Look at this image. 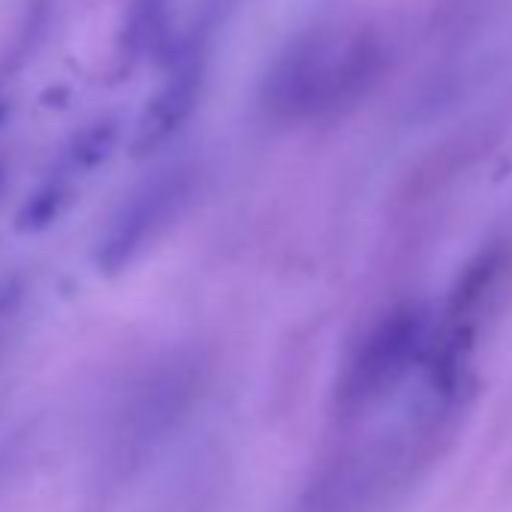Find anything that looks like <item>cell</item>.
<instances>
[{
    "label": "cell",
    "instance_id": "obj_1",
    "mask_svg": "<svg viewBox=\"0 0 512 512\" xmlns=\"http://www.w3.org/2000/svg\"><path fill=\"white\" fill-rule=\"evenodd\" d=\"M386 52L365 28L320 25L272 61L263 106L284 121H314L356 106L380 79Z\"/></svg>",
    "mask_w": 512,
    "mask_h": 512
},
{
    "label": "cell",
    "instance_id": "obj_2",
    "mask_svg": "<svg viewBox=\"0 0 512 512\" xmlns=\"http://www.w3.org/2000/svg\"><path fill=\"white\" fill-rule=\"evenodd\" d=\"M437 317L425 302H398L377 314L353 341L335 380L341 422H365L395 401L434 362Z\"/></svg>",
    "mask_w": 512,
    "mask_h": 512
},
{
    "label": "cell",
    "instance_id": "obj_3",
    "mask_svg": "<svg viewBox=\"0 0 512 512\" xmlns=\"http://www.w3.org/2000/svg\"><path fill=\"white\" fill-rule=\"evenodd\" d=\"M196 187V169L172 163L151 172L115 208L97 244V263L106 275L127 269L133 260L166 235V229L187 208Z\"/></svg>",
    "mask_w": 512,
    "mask_h": 512
},
{
    "label": "cell",
    "instance_id": "obj_4",
    "mask_svg": "<svg viewBox=\"0 0 512 512\" xmlns=\"http://www.w3.org/2000/svg\"><path fill=\"white\" fill-rule=\"evenodd\" d=\"M208 43H211V31L196 28L190 37L178 40L169 49L166 79L157 88V94L148 100L136 124V136H133L136 154H151L160 145H166L196 112L208 73Z\"/></svg>",
    "mask_w": 512,
    "mask_h": 512
},
{
    "label": "cell",
    "instance_id": "obj_5",
    "mask_svg": "<svg viewBox=\"0 0 512 512\" xmlns=\"http://www.w3.org/2000/svg\"><path fill=\"white\" fill-rule=\"evenodd\" d=\"M121 46L130 58H145L169 46V0H130Z\"/></svg>",
    "mask_w": 512,
    "mask_h": 512
},
{
    "label": "cell",
    "instance_id": "obj_6",
    "mask_svg": "<svg viewBox=\"0 0 512 512\" xmlns=\"http://www.w3.org/2000/svg\"><path fill=\"white\" fill-rule=\"evenodd\" d=\"M118 142V121L100 118L94 124H85L64 148V175H82L97 169Z\"/></svg>",
    "mask_w": 512,
    "mask_h": 512
}]
</instances>
